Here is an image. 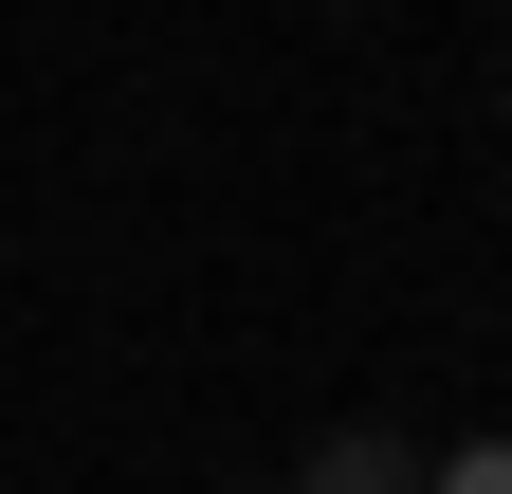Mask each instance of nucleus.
Returning <instances> with one entry per match:
<instances>
[{
	"label": "nucleus",
	"instance_id": "f257e3e1",
	"mask_svg": "<svg viewBox=\"0 0 512 494\" xmlns=\"http://www.w3.org/2000/svg\"><path fill=\"white\" fill-rule=\"evenodd\" d=\"M311 494H421V476H403V440H330V458H311Z\"/></svg>",
	"mask_w": 512,
	"mask_h": 494
},
{
	"label": "nucleus",
	"instance_id": "f03ea898",
	"mask_svg": "<svg viewBox=\"0 0 512 494\" xmlns=\"http://www.w3.org/2000/svg\"><path fill=\"white\" fill-rule=\"evenodd\" d=\"M421 494H512V440H476V458H439Z\"/></svg>",
	"mask_w": 512,
	"mask_h": 494
}]
</instances>
